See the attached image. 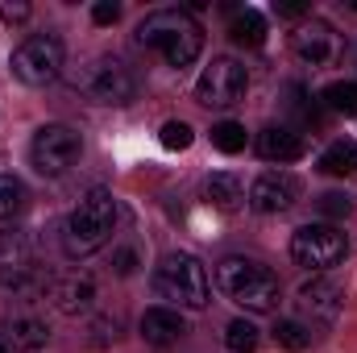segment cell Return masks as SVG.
Listing matches in <instances>:
<instances>
[{
  "label": "cell",
  "instance_id": "obj_1",
  "mask_svg": "<svg viewBox=\"0 0 357 353\" xmlns=\"http://www.w3.org/2000/svg\"><path fill=\"white\" fill-rule=\"evenodd\" d=\"M137 46H150L167 59V67H191L204 54V29L187 8H158L137 25Z\"/></svg>",
  "mask_w": 357,
  "mask_h": 353
},
{
  "label": "cell",
  "instance_id": "obj_2",
  "mask_svg": "<svg viewBox=\"0 0 357 353\" xmlns=\"http://www.w3.org/2000/svg\"><path fill=\"white\" fill-rule=\"evenodd\" d=\"M116 225V200L104 187H91L88 195L75 204V212L63 225V254L67 258H91L96 250L108 246Z\"/></svg>",
  "mask_w": 357,
  "mask_h": 353
},
{
  "label": "cell",
  "instance_id": "obj_3",
  "mask_svg": "<svg viewBox=\"0 0 357 353\" xmlns=\"http://www.w3.org/2000/svg\"><path fill=\"white\" fill-rule=\"evenodd\" d=\"M216 287L225 299H233L245 312H274L282 299L278 274L254 258H225L216 266Z\"/></svg>",
  "mask_w": 357,
  "mask_h": 353
},
{
  "label": "cell",
  "instance_id": "obj_4",
  "mask_svg": "<svg viewBox=\"0 0 357 353\" xmlns=\"http://www.w3.org/2000/svg\"><path fill=\"white\" fill-rule=\"evenodd\" d=\"M154 291L175 303L178 312H204L212 303V283H208V270L195 254H167L162 262L154 266Z\"/></svg>",
  "mask_w": 357,
  "mask_h": 353
},
{
  "label": "cell",
  "instance_id": "obj_5",
  "mask_svg": "<svg viewBox=\"0 0 357 353\" xmlns=\"http://www.w3.org/2000/svg\"><path fill=\"white\" fill-rule=\"evenodd\" d=\"M71 88L84 91L96 104H129L133 91H137V80H133V71H129L121 59L104 54V59L84 63V67L71 75Z\"/></svg>",
  "mask_w": 357,
  "mask_h": 353
},
{
  "label": "cell",
  "instance_id": "obj_6",
  "mask_svg": "<svg viewBox=\"0 0 357 353\" xmlns=\"http://www.w3.org/2000/svg\"><path fill=\"white\" fill-rule=\"evenodd\" d=\"M79 154H84V133L71 129V125H42L29 142V163L46 179L67 175L79 163Z\"/></svg>",
  "mask_w": 357,
  "mask_h": 353
},
{
  "label": "cell",
  "instance_id": "obj_7",
  "mask_svg": "<svg viewBox=\"0 0 357 353\" xmlns=\"http://www.w3.org/2000/svg\"><path fill=\"white\" fill-rule=\"evenodd\" d=\"M345 254H349V237L337 225H303L291 237V258L299 266H307L312 274H324V270L341 266Z\"/></svg>",
  "mask_w": 357,
  "mask_h": 353
},
{
  "label": "cell",
  "instance_id": "obj_8",
  "mask_svg": "<svg viewBox=\"0 0 357 353\" xmlns=\"http://www.w3.org/2000/svg\"><path fill=\"white\" fill-rule=\"evenodd\" d=\"M59 71H63V42L54 33H33L13 50V75L29 88L54 84Z\"/></svg>",
  "mask_w": 357,
  "mask_h": 353
},
{
  "label": "cell",
  "instance_id": "obj_9",
  "mask_svg": "<svg viewBox=\"0 0 357 353\" xmlns=\"http://www.w3.org/2000/svg\"><path fill=\"white\" fill-rule=\"evenodd\" d=\"M245 91H250V71L237 59L225 54V59H212L204 67V75L195 84V100L204 108H233V104L245 100Z\"/></svg>",
  "mask_w": 357,
  "mask_h": 353
},
{
  "label": "cell",
  "instance_id": "obj_10",
  "mask_svg": "<svg viewBox=\"0 0 357 353\" xmlns=\"http://www.w3.org/2000/svg\"><path fill=\"white\" fill-rule=\"evenodd\" d=\"M291 50H295V59L307 63V67H333V63L345 54V42H341V33H337L328 21H316V17H312V21L295 25Z\"/></svg>",
  "mask_w": 357,
  "mask_h": 353
},
{
  "label": "cell",
  "instance_id": "obj_11",
  "mask_svg": "<svg viewBox=\"0 0 357 353\" xmlns=\"http://www.w3.org/2000/svg\"><path fill=\"white\" fill-rule=\"evenodd\" d=\"M33 270H38L33 237L21 233V229H4L0 233V287L4 291H21V287H29Z\"/></svg>",
  "mask_w": 357,
  "mask_h": 353
},
{
  "label": "cell",
  "instance_id": "obj_12",
  "mask_svg": "<svg viewBox=\"0 0 357 353\" xmlns=\"http://www.w3.org/2000/svg\"><path fill=\"white\" fill-rule=\"evenodd\" d=\"M295 303H299V312H303L312 324H333V320L341 316L345 291H341L337 278H328V274H312V278L295 291Z\"/></svg>",
  "mask_w": 357,
  "mask_h": 353
},
{
  "label": "cell",
  "instance_id": "obj_13",
  "mask_svg": "<svg viewBox=\"0 0 357 353\" xmlns=\"http://www.w3.org/2000/svg\"><path fill=\"white\" fill-rule=\"evenodd\" d=\"M295 200H299V179L287 175V171H266V175L254 179L245 204L254 212H262V216H278V212L295 208Z\"/></svg>",
  "mask_w": 357,
  "mask_h": 353
},
{
  "label": "cell",
  "instance_id": "obj_14",
  "mask_svg": "<svg viewBox=\"0 0 357 353\" xmlns=\"http://www.w3.org/2000/svg\"><path fill=\"white\" fill-rule=\"evenodd\" d=\"M50 303L63 316H84V312H91V303H96V278H91L88 270H75L67 278H54L50 283Z\"/></svg>",
  "mask_w": 357,
  "mask_h": 353
},
{
  "label": "cell",
  "instance_id": "obj_15",
  "mask_svg": "<svg viewBox=\"0 0 357 353\" xmlns=\"http://www.w3.org/2000/svg\"><path fill=\"white\" fill-rule=\"evenodd\" d=\"M187 333H191V329H187V320H183L178 308H146V316H142V341L154 345V350L175 345Z\"/></svg>",
  "mask_w": 357,
  "mask_h": 353
},
{
  "label": "cell",
  "instance_id": "obj_16",
  "mask_svg": "<svg viewBox=\"0 0 357 353\" xmlns=\"http://www.w3.org/2000/svg\"><path fill=\"white\" fill-rule=\"evenodd\" d=\"M258 154L266 158V163H299L303 154H307V142H303V133H295L291 125H270V129H262L258 133Z\"/></svg>",
  "mask_w": 357,
  "mask_h": 353
},
{
  "label": "cell",
  "instance_id": "obj_17",
  "mask_svg": "<svg viewBox=\"0 0 357 353\" xmlns=\"http://www.w3.org/2000/svg\"><path fill=\"white\" fill-rule=\"evenodd\" d=\"M0 329H4V341H13V350H42L50 341V324L42 316H13Z\"/></svg>",
  "mask_w": 357,
  "mask_h": 353
},
{
  "label": "cell",
  "instance_id": "obj_18",
  "mask_svg": "<svg viewBox=\"0 0 357 353\" xmlns=\"http://www.w3.org/2000/svg\"><path fill=\"white\" fill-rule=\"evenodd\" d=\"M204 195H208V204H212V208H220V212H241V208H245V187H241V179L229 175V171L208 175Z\"/></svg>",
  "mask_w": 357,
  "mask_h": 353
},
{
  "label": "cell",
  "instance_id": "obj_19",
  "mask_svg": "<svg viewBox=\"0 0 357 353\" xmlns=\"http://www.w3.org/2000/svg\"><path fill=\"white\" fill-rule=\"evenodd\" d=\"M229 38L237 46H245V50H258L266 42V17L258 8H237L233 21H229Z\"/></svg>",
  "mask_w": 357,
  "mask_h": 353
},
{
  "label": "cell",
  "instance_id": "obj_20",
  "mask_svg": "<svg viewBox=\"0 0 357 353\" xmlns=\"http://www.w3.org/2000/svg\"><path fill=\"white\" fill-rule=\"evenodd\" d=\"M320 171H324V175H337V179L354 175V171H357V142L337 137V142L320 154Z\"/></svg>",
  "mask_w": 357,
  "mask_h": 353
},
{
  "label": "cell",
  "instance_id": "obj_21",
  "mask_svg": "<svg viewBox=\"0 0 357 353\" xmlns=\"http://www.w3.org/2000/svg\"><path fill=\"white\" fill-rule=\"evenodd\" d=\"M320 104H324L328 112L357 117V84H349V80H337V84H328V88L320 91Z\"/></svg>",
  "mask_w": 357,
  "mask_h": 353
},
{
  "label": "cell",
  "instance_id": "obj_22",
  "mask_svg": "<svg viewBox=\"0 0 357 353\" xmlns=\"http://www.w3.org/2000/svg\"><path fill=\"white\" fill-rule=\"evenodd\" d=\"M25 204H29L25 183H21L17 175H0V220L21 216V212H25Z\"/></svg>",
  "mask_w": 357,
  "mask_h": 353
},
{
  "label": "cell",
  "instance_id": "obj_23",
  "mask_svg": "<svg viewBox=\"0 0 357 353\" xmlns=\"http://www.w3.org/2000/svg\"><path fill=\"white\" fill-rule=\"evenodd\" d=\"M287 112H295L303 125H312V129H320V121H324V112H320V104L307 96L303 84H287Z\"/></svg>",
  "mask_w": 357,
  "mask_h": 353
},
{
  "label": "cell",
  "instance_id": "obj_24",
  "mask_svg": "<svg viewBox=\"0 0 357 353\" xmlns=\"http://www.w3.org/2000/svg\"><path fill=\"white\" fill-rule=\"evenodd\" d=\"M270 337L278 341V350H291V353H299V350L312 345V329L299 324V320H278V324L270 329Z\"/></svg>",
  "mask_w": 357,
  "mask_h": 353
},
{
  "label": "cell",
  "instance_id": "obj_25",
  "mask_svg": "<svg viewBox=\"0 0 357 353\" xmlns=\"http://www.w3.org/2000/svg\"><path fill=\"white\" fill-rule=\"evenodd\" d=\"M258 341H262V333H258V324H254V320H245V316H241V320H233V324L225 329V345H229L233 353H254V350H258Z\"/></svg>",
  "mask_w": 357,
  "mask_h": 353
},
{
  "label": "cell",
  "instance_id": "obj_26",
  "mask_svg": "<svg viewBox=\"0 0 357 353\" xmlns=\"http://www.w3.org/2000/svg\"><path fill=\"white\" fill-rule=\"evenodd\" d=\"M245 142H250L245 125H237V121H220V125H212V146H216L220 154H241Z\"/></svg>",
  "mask_w": 357,
  "mask_h": 353
},
{
  "label": "cell",
  "instance_id": "obj_27",
  "mask_svg": "<svg viewBox=\"0 0 357 353\" xmlns=\"http://www.w3.org/2000/svg\"><path fill=\"white\" fill-rule=\"evenodd\" d=\"M316 204H320V212H324L328 220H345V216L354 212V200H349L345 191H324Z\"/></svg>",
  "mask_w": 357,
  "mask_h": 353
},
{
  "label": "cell",
  "instance_id": "obj_28",
  "mask_svg": "<svg viewBox=\"0 0 357 353\" xmlns=\"http://www.w3.org/2000/svg\"><path fill=\"white\" fill-rule=\"evenodd\" d=\"M158 137H162V146H167V150H187V146L195 142V133H191V125H187V121H167Z\"/></svg>",
  "mask_w": 357,
  "mask_h": 353
},
{
  "label": "cell",
  "instance_id": "obj_29",
  "mask_svg": "<svg viewBox=\"0 0 357 353\" xmlns=\"http://www.w3.org/2000/svg\"><path fill=\"white\" fill-rule=\"evenodd\" d=\"M137 266H142L137 246H116V250H112V274H116V278H129V274H137Z\"/></svg>",
  "mask_w": 357,
  "mask_h": 353
},
{
  "label": "cell",
  "instance_id": "obj_30",
  "mask_svg": "<svg viewBox=\"0 0 357 353\" xmlns=\"http://www.w3.org/2000/svg\"><path fill=\"white\" fill-rule=\"evenodd\" d=\"M121 337V320L116 316H100L96 324H91V345H108V341H116Z\"/></svg>",
  "mask_w": 357,
  "mask_h": 353
},
{
  "label": "cell",
  "instance_id": "obj_31",
  "mask_svg": "<svg viewBox=\"0 0 357 353\" xmlns=\"http://www.w3.org/2000/svg\"><path fill=\"white\" fill-rule=\"evenodd\" d=\"M91 21L96 25H116L121 21V4L116 0H96L91 4Z\"/></svg>",
  "mask_w": 357,
  "mask_h": 353
},
{
  "label": "cell",
  "instance_id": "obj_32",
  "mask_svg": "<svg viewBox=\"0 0 357 353\" xmlns=\"http://www.w3.org/2000/svg\"><path fill=\"white\" fill-rule=\"evenodd\" d=\"M0 17L4 21H25L29 17V4L25 0H0Z\"/></svg>",
  "mask_w": 357,
  "mask_h": 353
},
{
  "label": "cell",
  "instance_id": "obj_33",
  "mask_svg": "<svg viewBox=\"0 0 357 353\" xmlns=\"http://www.w3.org/2000/svg\"><path fill=\"white\" fill-rule=\"evenodd\" d=\"M274 13H278V17H303V4H295V0H282V4H274Z\"/></svg>",
  "mask_w": 357,
  "mask_h": 353
},
{
  "label": "cell",
  "instance_id": "obj_34",
  "mask_svg": "<svg viewBox=\"0 0 357 353\" xmlns=\"http://www.w3.org/2000/svg\"><path fill=\"white\" fill-rule=\"evenodd\" d=\"M0 353H8V345H4V341H0Z\"/></svg>",
  "mask_w": 357,
  "mask_h": 353
},
{
  "label": "cell",
  "instance_id": "obj_35",
  "mask_svg": "<svg viewBox=\"0 0 357 353\" xmlns=\"http://www.w3.org/2000/svg\"><path fill=\"white\" fill-rule=\"evenodd\" d=\"M354 13H357V0H354Z\"/></svg>",
  "mask_w": 357,
  "mask_h": 353
}]
</instances>
